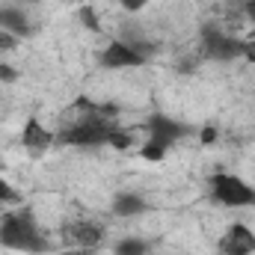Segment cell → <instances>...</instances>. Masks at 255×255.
<instances>
[{
    "mask_svg": "<svg viewBox=\"0 0 255 255\" xmlns=\"http://www.w3.org/2000/svg\"><path fill=\"white\" fill-rule=\"evenodd\" d=\"M113 110H95L89 116H80L74 125H68L65 130L57 133V142L60 145H77V148H98V145H107L110 133H113V122L107 119Z\"/></svg>",
    "mask_w": 255,
    "mask_h": 255,
    "instance_id": "obj_2",
    "label": "cell"
},
{
    "mask_svg": "<svg viewBox=\"0 0 255 255\" xmlns=\"http://www.w3.org/2000/svg\"><path fill=\"white\" fill-rule=\"evenodd\" d=\"M145 160H163L166 157V145H160V142H154V139H148L145 145H142V151H139Z\"/></svg>",
    "mask_w": 255,
    "mask_h": 255,
    "instance_id": "obj_16",
    "label": "cell"
},
{
    "mask_svg": "<svg viewBox=\"0 0 255 255\" xmlns=\"http://www.w3.org/2000/svg\"><path fill=\"white\" fill-rule=\"evenodd\" d=\"M18 36L15 33H9V30H0V54H9V51H15L18 48Z\"/></svg>",
    "mask_w": 255,
    "mask_h": 255,
    "instance_id": "obj_17",
    "label": "cell"
},
{
    "mask_svg": "<svg viewBox=\"0 0 255 255\" xmlns=\"http://www.w3.org/2000/svg\"><path fill=\"white\" fill-rule=\"evenodd\" d=\"M98 63L104 65V68L119 71V68H139V65L148 63V57L139 48H133L128 39H110L107 48L98 54Z\"/></svg>",
    "mask_w": 255,
    "mask_h": 255,
    "instance_id": "obj_5",
    "label": "cell"
},
{
    "mask_svg": "<svg viewBox=\"0 0 255 255\" xmlns=\"http://www.w3.org/2000/svg\"><path fill=\"white\" fill-rule=\"evenodd\" d=\"M54 142H57V133H54L51 128H45L39 119H27V122H24V128H21V145H24L27 151L42 154V151H48Z\"/></svg>",
    "mask_w": 255,
    "mask_h": 255,
    "instance_id": "obj_8",
    "label": "cell"
},
{
    "mask_svg": "<svg viewBox=\"0 0 255 255\" xmlns=\"http://www.w3.org/2000/svg\"><path fill=\"white\" fill-rule=\"evenodd\" d=\"M27 3H39V0H27Z\"/></svg>",
    "mask_w": 255,
    "mask_h": 255,
    "instance_id": "obj_24",
    "label": "cell"
},
{
    "mask_svg": "<svg viewBox=\"0 0 255 255\" xmlns=\"http://www.w3.org/2000/svg\"><path fill=\"white\" fill-rule=\"evenodd\" d=\"M148 211V202L136 193H119L113 199V214L116 217H136V214H145Z\"/></svg>",
    "mask_w": 255,
    "mask_h": 255,
    "instance_id": "obj_10",
    "label": "cell"
},
{
    "mask_svg": "<svg viewBox=\"0 0 255 255\" xmlns=\"http://www.w3.org/2000/svg\"><path fill=\"white\" fill-rule=\"evenodd\" d=\"M244 12H247V18L255 24V0H247V3H244Z\"/></svg>",
    "mask_w": 255,
    "mask_h": 255,
    "instance_id": "obj_21",
    "label": "cell"
},
{
    "mask_svg": "<svg viewBox=\"0 0 255 255\" xmlns=\"http://www.w3.org/2000/svg\"><path fill=\"white\" fill-rule=\"evenodd\" d=\"M211 199L223 208H255V187L241 175L217 172L211 175Z\"/></svg>",
    "mask_w": 255,
    "mask_h": 255,
    "instance_id": "obj_3",
    "label": "cell"
},
{
    "mask_svg": "<svg viewBox=\"0 0 255 255\" xmlns=\"http://www.w3.org/2000/svg\"><path fill=\"white\" fill-rule=\"evenodd\" d=\"M214 136H217L214 128H205V130H202V142H214Z\"/></svg>",
    "mask_w": 255,
    "mask_h": 255,
    "instance_id": "obj_22",
    "label": "cell"
},
{
    "mask_svg": "<svg viewBox=\"0 0 255 255\" xmlns=\"http://www.w3.org/2000/svg\"><path fill=\"white\" fill-rule=\"evenodd\" d=\"M202 51L211 60L229 63V60L244 57V39H235V36H229V33H223L217 27H205L202 30Z\"/></svg>",
    "mask_w": 255,
    "mask_h": 255,
    "instance_id": "obj_4",
    "label": "cell"
},
{
    "mask_svg": "<svg viewBox=\"0 0 255 255\" xmlns=\"http://www.w3.org/2000/svg\"><path fill=\"white\" fill-rule=\"evenodd\" d=\"M18 80V68L9 63H0V83H15Z\"/></svg>",
    "mask_w": 255,
    "mask_h": 255,
    "instance_id": "obj_18",
    "label": "cell"
},
{
    "mask_svg": "<svg viewBox=\"0 0 255 255\" xmlns=\"http://www.w3.org/2000/svg\"><path fill=\"white\" fill-rule=\"evenodd\" d=\"M0 247L30 255L51 253V241L42 235L30 208H15V211L0 214Z\"/></svg>",
    "mask_w": 255,
    "mask_h": 255,
    "instance_id": "obj_1",
    "label": "cell"
},
{
    "mask_svg": "<svg viewBox=\"0 0 255 255\" xmlns=\"http://www.w3.org/2000/svg\"><path fill=\"white\" fill-rule=\"evenodd\" d=\"M130 142H133V136H130L128 130H122L119 125L113 128V133H110V139H107V145H113V148H119V151H128Z\"/></svg>",
    "mask_w": 255,
    "mask_h": 255,
    "instance_id": "obj_14",
    "label": "cell"
},
{
    "mask_svg": "<svg viewBox=\"0 0 255 255\" xmlns=\"http://www.w3.org/2000/svg\"><path fill=\"white\" fill-rule=\"evenodd\" d=\"M145 3H148V0H119V6H122V9H128V12H139Z\"/></svg>",
    "mask_w": 255,
    "mask_h": 255,
    "instance_id": "obj_19",
    "label": "cell"
},
{
    "mask_svg": "<svg viewBox=\"0 0 255 255\" xmlns=\"http://www.w3.org/2000/svg\"><path fill=\"white\" fill-rule=\"evenodd\" d=\"M244 57H247L250 63H255V36H253V39H247V42H244Z\"/></svg>",
    "mask_w": 255,
    "mask_h": 255,
    "instance_id": "obj_20",
    "label": "cell"
},
{
    "mask_svg": "<svg viewBox=\"0 0 255 255\" xmlns=\"http://www.w3.org/2000/svg\"><path fill=\"white\" fill-rule=\"evenodd\" d=\"M68 244L71 247H77V250H92V247H98L101 244V238H104V232H101V226L98 223H71L68 226Z\"/></svg>",
    "mask_w": 255,
    "mask_h": 255,
    "instance_id": "obj_9",
    "label": "cell"
},
{
    "mask_svg": "<svg viewBox=\"0 0 255 255\" xmlns=\"http://www.w3.org/2000/svg\"><path fill=\"white\" fill-rule=\"evenodd\" d=\"M0 30H9L21 39V36L30 33V21L21 9H0Z\"/></svg>",
    "mask_w": 255,
    "mask_h": 255,
    "instance_id": "obj_11",
    "label": "cell"
},
{
    "mask_svg": "<svg viewBox=\"0 0 255 255\" xmlns=\"http://www.w3.org/2000/svg\"><path fill=\"white\" fill-rule=\"evenodd\" d=\"M57 255H89V250H65V253H57Z\"/></svg>",
    "mask_w": 255,
    "mask_h": 255,
    "instance_id": "obj_23",
    "label": "cell"
},
{
    "mask_svg": "<svg viewBox=\"0 0 255 255\" xmlns=\"http://www.w3.org/2000/svg\"><path fill=\"white\" fill-rule=\"evenodd\" d=\"M223 255H255V232L247 223H232L220 238Z\"/></svg>",
    "mask_w": 255,
    "mask_h": 255,
    "instance_id": "obj_6",
    "label": "cell"
},
{
    "mask_svg": "<svg viewBox=\"0 0 255 255\" xmlns=\"http://www.w3.org/2000/svg\"><path fill=\"white\" fill-rule=\"evenodd\" d=\"M77 18H80V24H83L89 33H101L98 15H95V9H92V6H80V9H77Z\"/></svg>",
    "mask_w": 255,
    "mask_h": 255,
    "instance_id": "obj_13",
    "label": "cell"
},
{
    "mask_svg": "<svg viewBox=\"0 0 255 255\" xmlns=\"http://www.w3.org/2000/svg\"><path fill=\"white\" fill-rule=\"evenodd\" d=\"M0 205H21V190H15L3 178H0Z\"/></svg>",
    "mask_w": 255,
    "mask_h": 255,
    "instance_id": "obj_15",
    "label": "cell"
},
{
    "mask_svg": "<svg viewBox=\"0 0 255 255\" xmlns=\"http://www.w3.org/2000/svg\"><path fill=\"white\" fill-rule=\"evenodd\" d=\"M145 253H148V247L139 238H125L113 247V255H145Z\"/></svg>",
    "mask_w": 255,
    "mask_h": 255,
    "instance_id": "obj_12",
    "label": "cell"
},
{
    "mask_svg": "<svg viewBox=\"0 0 255 255\" xmlns=\"http://www.w3.org/2000/svg\"><path fill=\"white\" fill-rule=\"evenodd\" d=\"M145 128H148V139H154L166 148L172 142H178L181 136H187V125H181V122H175L172 116H163V113H154Z\"/></svg>",
    "mask_w": 255,
    "mask_h": 255,
    "instance_id": "obj_7",
    "label": "cell"
}]
</instances>
